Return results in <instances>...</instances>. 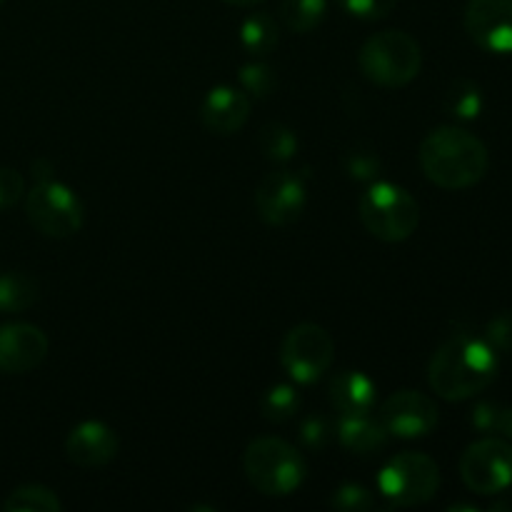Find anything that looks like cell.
Instances as JSON below:
<instances>
[{
	"mask_svg": "<svg viewBox=\"0 0 512 512\" xmlns=\"http://www.w3.org/2000/svg\"><path fill=\"white\" fill-rule=\"evenodd\" d=\"M498 353L485 338L458 333L433 355L428 383L438 398L458 403L483 393L498 375Z\"/></svg>",
	"mask_w": 512,
	"mask_h": 512,
	"instance_id": "cell-1",
	"label": "cell"
},
{
	"mask_svg": "<svg viewBox=\"0 0 512 512\" xmlns=\"http://www.w3.org/2000/svg\"><path fill=\"white\" fill-rule=\"evenodd\" d=\"M488 148L473 133L455 125L428 133L420 143V168L425 178L445 190H465L488 173Z\"/></svg>",
	"mask_w": 512,
	"mask_h": 512,
	"instance_id": "cell-2",
	"label": "cell"
},
{
	"mask_svg": "<svg viewBox=\"0 0 512 512\" xmlns=\"http://www.w3.org/2000/svg\"><path fill=\"white\" fill-rule=\"evenodd\" d=\"M243 470L250 485L270 498L293 495L308 475L305 458L280 438H258L245 448Z\"/></svg>",
	"mask_w": 512,
	"mask_h": 512,
	"instance_id": "cell-3",
	"label": "cell"
},
{
	"mask_svg": "<svg viewBox=\"0 0 512 512\" xmlns=\"http://www.w3.org/2000/svg\"><path fill=\"white\" fill-rule=\"evenodd\" d=\"M360 73L383 88H403L418 78L423 68V50L405 30H383L365 40L358 55Z\"/></svg>",
	"mask_w": 512,
	"mask_h": 512,
	"instance_id": "cell-4",
	"label": "cell"
},
{
	"mask_svg": "<svg viewBox=\"0 0 512 512\" xmlns=\"http://www.w3.org/2000/svg\"><path fill=\"white\" fill-rule=\"evenodd\" d=\"M360 220L365 230L383 243H403L418 230V200L390 180H373L360 198Z\"/></svg>",
	"mask_w": 512,
	"mask_h": 512,
	"instance_id": "cell-5",
	"label": "cell"
},
{
	"mask_svg": "<svg viewBox=\"0 0 512 512\" xmlns=\"http://www.w3.org/2000/svg\"><path fill=\"white\" fill-rule=\"evenodd\" d=\"M440 488V470L423 453H400L380 468L378 493L395 508H413L435 498Z\"/></svg>",
	"mask_w": 512,
	"mask_h": 512,
	"instance_id": "cell-6",
	"label": "cell"
},
{
	"mask_svg": "<svg viewBox=\"0 0 512 512\" xmlns=\"http://www.w3.org/2000/svg\"><path fill=\"white\" fill-rule=\"evenodd\" d=\"M25 213L33 223L35 230H40L48 238H70L83 228L85 210L73 188H68L60 180H35L25 198Z\"/></svg>",
	"mask_w": 512,
	"mask_h": 512,
	"instance_id": "cell-7",
	"label": "cell"
},
{
	"mask_svg": "<svg viewBox=\"0 0 512 512\" xmlns=\"http://www.w3.org/2000/svg\"><path fill=\"white\" fill-rule=\"evenodd\" d=\"M335 358V343L325 328L315 323H300L285 335L280 345V363L285 373L300 385L323 378Z\"/></svg>",
	"mask_w": 512,
	"mask_h": 512,
	"instance_id": "cell-8",
	"label": "cell"
},
{
	"mask_svg": "<svg viewBox=\"0 0 512 512\" xmlns=\"http://www.w3.org/2000/svg\"><path fill=\"white\" fill-rule=\"evenodd\" d=\"M460 478L478 495H498L512 485V445L505 438H483L460 458Z\"/></svg>",
	"mask_w": 512,
	"mask_h": 512,
	"instance_id": "cell-9",
	"label": "cell"
},
{
	"mask_svg": "<svg viewBox=\"0 0 512 512\" xmlns=\"http://www.w3.org/2000/svg\"><path fill=\"white\" fill-rule=\"evenodd\" d=\"M305 203H308L305 175L293 173V170L268 173L255 190V210L260 220L273 228L293 225L303 215Z\"/></svg>",
	"mask_w": 512,
	"mask_h": 512,
	"instance_id": "cell-10",
	"label": "cell"
},
{
	"mask_svg": "<svg viewBox=\"0 0 512 512\" xmlns=\"http://www.w3.org/2000/svg\"><path fill=\"white\" fill-rule=\"evenodd\" d=\"M380 420L395 438H425L438 425V405L418 390H400L380 405Z\"/></svg>",
	"mask_w": 512,
	"mask_h": 512,
	"instance_id": "cell-11",
	"label": "cell"
},
{
	"mask_svg": "<svg viewBox=\"0 0 512 512\" xmlns=\"http://www.w3.org/2000/svg\"><path fill=\"white\" fill-rule=\"evenodd\" d=\"M465 28L488 53H512V0H468Z\"/></svg>",
	"mask_w": 512,
	"mask_h": 512,
	"instance_id": "cell-12",
	"label": "cell"
},
{
	"mask_svg": "<svg viewBox=\"0 0 512 512\" xmlns=\"http://www.w3.org/2000/svg\"><path fill=\"white\" fill-rule=\"evenodd\" d=\"M48 335L30 323L0 325V373L23 375L48 358Z\"/></svg>",
	"mask_w": 512,
	"mask_h": 512,
	"instance_id": "cell-13",
	"label": "cell"
},
{
	"mask_svg": "<svg viewBox=\"0 0 512 512\" xmlns=\"http://www.w3.org/2000/svg\"><path fill=\"white\" fill-rule=\"evenodd\" d=\"M118 450V435L100 420H85V423L75 425L65 440V455L70 463L80 465V468H103L110 460H115Z\"/></svg>",
	"mask_w": 512,
	"mask_h": 512,
	"instance_id": "cell-14",
	"label": "cell"
},
{
	"mask_svg": "<svg viewBox=\"0 0 512 512\" xmlns=\"http://www.w3.org/2000/svg\"><path fill=\"white\" fill-rule=\"evenodd\" d=\"M250 118V95L233 85H218L200 105V123L215 135H233L243 130Z\"/></svg>",
	"mask_w": 512,
	"mask_h": 512,
	"instance_id": "cell-15",
	"label": "cell"
},
{
	"mask_svg": "<svg viewBox=\"0 0 512 512\" xmlns=\"http://www.w3.org/2000/svg\"><path fill=\"white\" fill-rule=\"evenodd\" d=\"M335 435H338L340 445H343L348 453L360 455V458L378 455L380 450H385L390 438L383 420L373 418L370 413L340 415L338 425H335Z\"/></svg>",
	"mask_w": 512,
	"mask_h": 512,
	"instance_id": "cell-16",
	"label": "cell"
},
{
	"mask_svg": "<svg viewBox=\"0 0 512 512\" xmlns=\"http://www.w3.org/2000/svg\"><path fill=\"white\" fill-rule=\"evenodd\" d=\"M330 403L340 415H360L373 413L378 388L373 380L360 370H343L330 380Z\"/></svg>",
	"mask_w": 512,
	"mask_h": 512,
	"instance_id": "cell-17",
	"label": "cell"
},
{
	"mask_svg": "<svg viewBox=\"0 0 512 512\" xmlns=\"http://www.w3.org/2000/svg\"><path fill=\"white\" fill-rule=\"evenodd\" d=\"M280 30L278 23H275L273 15L268 13H253L243 20L240 25V43L255 58H263V55H270L275 48H278Z\"/></svg>",
	"mask_w": 512,
	"mask_h": 512,
	"instance_id": "cell-18",
	"label": "cell"
},
{
	"mask_svg": "<svg viewBox=\"0 0 512 512\" xmlns=\"http://www.w3.org/2000/svg\"><path fill=\"white\" fill-rule=\"evenodd\" d=\"M38 300V283L25 273L0 275V313H23Z\"/></svg>",
	"mask_w": 512,
	"mask_h": 512,
	"instance_id": "cell-19",
	"label": "cell"
},
{
	"mask_svg": "<svg viewBox=\"0 0 512 512\" xmlns=\"http://www.w3.org/2000/svg\"><path fill=\"white\" fill-rule=\"evenodd\" d=\"M328 0H280V20L293 33H310L323 23Z\"/></svg>",
	"mask_w": 512,
	"mask_h": 512,
	"instance_id": "cell-20",
	"label": "cell"
},
{
	"mask_svg": "<svg viewBox=\"0 0 512 512\" xmlns=\"http://www.w3.org/2000/svg\"><path fill=\"white\" fill-rule=\"evenodd\" d=\"M3 510L8 512H60L63 503L58 500V495L53 493L45 485H23V488H15L13 493L5 498Z\"/></svg>",
	"mask_w": 512,
	"mask_h": 512,
	"instance_id": "cell-21",
	"label": "cell"
},
{
	"mask_svg": "<svg viewBox=\"0 0 512 512\" xmlns=\"http://www.w3.org/2000/svg\"><path fill=\"white\" fill-rule=\"evenodd\" d=\"M483 90L473 83V80H455L450 90L445 93V108L450 115L460 120H475L483 113Z\"/></svg>",
	"mask_w": 512,
	"mask_h": 512,
	"instance_id": "cell-22",
	"label": "cell"
},
{
	"mask_svg": "<svg viewBox=\"0 0 512 512\" xmlns=\"http://www.w3.org/2000/svg\"><path fill=\"white\" fill-rule=\"evenodd\" d=\"M260 150L268 160L275 163H288L298 153V138H295L293 130L283 123H270L260 130Z\"/></svg>",
	"mask_w": 512,
	"mask_h": 512,
	"instance_id": "cell-23",
	"label": "cell"
},
{
	"mask_svg": "<svg viewBox=\"0 0 512 512\" xmlns=\"http://www.w3.org/2000/svg\"><path fill=\"white\" fill-rule=\"evenodd\" d=\"M300 408V398L295 393L293 385H273L268 393L260 400V413H263L265 420L270 423H285V420L293 418Z\"/></svg>",
	"mask_w": 512,
	"mask_h": 512,
	"instance_id": "cell-24",
	"label": "cell"
},
{
	"mask_svg": "<svg viewBox=\"0 0 512 512\" xmlns=\"http://www.w3.org/2000/svg\"><path fill=\"white\" fill-rule=\"evenodd\" d=\"M240 85H243V90L250 98L263 100L270 93H275V88H278V75H275V70L270 65L248 63L240 68Z\"/></svg>",
	"mask_w": 512,
	"mask_h": 512,
	"instance_id": "cell-25",
	"label": "cell"
},
{
	"mask_svg": "<svg viewBox=\"0 0 512 512\" xmlns=\"http://www.w3.org/2000/svg\"><path fill=\"white\" fill-rule=\"evenodd\" d=\"M330 505H333L335 510H343V512H365L375 508V498L370 495V490L363 488V485L345 483L335 490Z\"/></svg>",
	"mask_w": 512,
	"mask_h": 512,
	"instance_id": "cell-26",
	"label": "cell"
},
{
	"mask_svg": "<svg viewBox=\"0 0 512 512\" xmlns=\"http://www.w3.org/2000/svg\"><path fill=\"white\" fill-rule=\"evenodd\" d=\"M345 170L355 180H375L380 173V158L368 148H353L345 155Z\"/></svg>",
	"mask_w": 512,
	"mask_h": 512,
	"instance_id": "cell-27",
	"label": "cell"
},
{
	"mask_svg": "<svg viewBox=\"0 0 512 512\" xmlns=\"http://www.w3.org/2000/svg\"><path fill=\"white\" fill-rule=\"evenodd\" d=\"M348 15L360 20H380L393 13L398 0H335Z\"/></svg>",
	"mask_w": 512,
	"mask_h": 512,
	"instance_id": "cell-28",
	"label": "cell"
},
{
	"mask_svg": "<svg viewBox=\"0 0 512 512\" xmlns=\"http://www.w3.org/2000/svg\"><path fill=\"white\" fill-rule=\"evenodd\" d=\"M485 340L495 348V353H512V310L495 315L485 330Z\"/></svg>",
	"mask_w": 512,
	"mask_h": 512,
	"instance_id": "cell-29",
	"label": "cell"
},
{
	"mask_svg": "<svg viewBox=\"0 0 512 512\" xmlns=\"http://www.w3.org/2000/svg\"><path fill=\"white\" fill-rule=\"evenodd\" d=\"M333 438V428L325 418L320 415H313V418H305L303 425H300V440H303L305 448L310 450H323L325 445Z\"/></svg>",
	"mask_w": 512,
	"mask_h": 512,
	"instance_id": "cell-30",
	"label": "cell"
},
{
	"mask_svg": "<svg viewBox=\"0 0 512 512\" xmlns=\"http://www.w3.org/2000/svg\"><path fill=\"white\" fill-rule=\"evenodd\" d=\"M23 175L13 168H0V210L13 208L23 195Z\"/></svg>",
	"mask_w": 512,
	"mask_h": 512,
	"instance_id": "cell-31",
	"label": "cell"
},
{
	"mask_svg": "<svg viewBox=\"0 0 512 512\" xmlns=\"http://www.w3.org/2000/svg\"><path fill=\"white\" fill-rule=\"evenodd\" d=\"M505 405L498 403H480L478 408L473 410V425L480 433H498L500 420H503Z\"/></svg>",
	"mask_w": 512,
	"mask_h": 512,
	"instance_id": "cell-32",
	"label": "cell"
},
{
	"mask_svg": "<svg viewBox=\"0 0 512 512\" xmlns=\"http://www.w3.org/2000/svg\"><path fill=\"white\" fill-rule=\"evenodd\" d=\"M33 178L35 180H48V178H55V170H53V165L48 163V160H35L33 163Z\"/></svg>",
	"mask_w": 512,
	"mask_h": 512,
	"instance_id": "cell-33",
	"label": "cell"
},
{
	"mask_svg": "<svg viewBox=\"0 0 512 512\" xmlns=\"http://www.w3.org/2000/svg\"><path fill=\"white\" fill-rule=\"evenodd\" d=\"M490 510H495V512H512V493L503 495V498H500V500H495V503L490 505Z\"/></svg>",
	"mask_w": 512,
	"mask_h": 512,
	"instance_id": "cell-34",
	"label": "cell"
},
{
	"mask_svg": "<svg viewBox=\"0 0 512 512\" xmlns=\"http://www.w3.org/2000/svg\"><path fill=\"white\" fill-rule=\"evenodd\" d=\"M223 3H228V5H240V8H245V5L260 3V0H223Z\"/></svg>",
	"mask_w": 512,
	"mask_h": 512,
	"instance_id": "cell-35",
	"label": "cell"
},
{
	"mask_svg": "<svg viewBox=\"0 0 512 512\" xmlns=\"http://www.w3.org/2000/svg\"><path fill=\"white\" fill-rule=\"evenodd\" d=\"M0 3H5V0H0Z\"/></svg>",
	"mask_w": 512,
	"mask_h": 512,
	"instance_id": "cell-36",
	"label": "cell"
}]
</instances>
